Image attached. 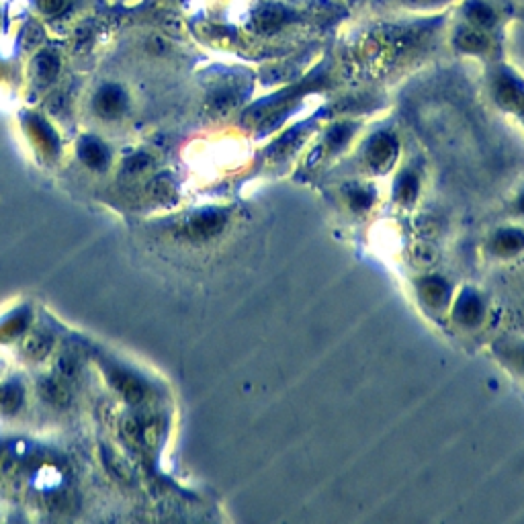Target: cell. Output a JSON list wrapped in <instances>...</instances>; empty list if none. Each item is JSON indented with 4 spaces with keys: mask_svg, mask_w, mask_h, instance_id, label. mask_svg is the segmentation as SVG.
Wrapping results in <instances>:
<instances>
[{
    "mask_svg": "<svg viewBox=\"0 0 524 524\" xmlns=\"http://www.w3.org/2000/svg\"><path fill=\"white\" fill-rule=\"evenodd\" d=\"M111 383H113V388L117 390V392L121 393L130 403H137V401H141L143 399V385H141V381L139 379H135L131 373L128 371H123V369H115V371H111Z\"/></svg>",
    "mask_w": 524,
    "mask_h": 524,
    "instance_id": "1",
    "label": "cell"
},
{
    "mask_svg": "<svg viewBox=\"0 0 524 524\" xmlns=\"http://www.w3.org/2000/svg\"><path fill=\"white\" fill-rule=\"evenodd\" d=\"M39 393L43 395L45 401H49V403L56 405V407H64V405H68V401H70V395H68L66 385H64L60 379H53V377L41 379V383H39Z\"/></svg>",
    "mask_w": 524,
    "mask_h": 524,
    "instance_id": "2",
    "label": "cell"
},
{
    "mask_svg": "<svg viewBox=\"0 0 524 524\" xmlns=\"http://www.w3.org/2000/svg\"><path fill=\"white\" fill-rule=\"evenodd\" d=\"M385 6L399 8V10H414V12H426V10H438L453 0H381Z\"/></svg>",
    "mask_w": 524,
    "mask_h": 524,
    "instance_id": "3",
    "label": "cell"
},
{
    "mask_svg": "<svg viewBox=\"0 0 524 524\" xmlns=\"http://www.w3.org/2000/svg\"><path fill=\"white\" fill-rule=\"evenodd\" d=\"M103 463H105V467H107L117 479H121V481H130L131 479L130 467H128L126 461H123L115 451H111L109 446H103Z\"/></svg>",
    "mask_w": 524,
    "mask_h": 524,
    "instance_id": "4",
    "label": "cell"
},
{
    "mask_svg": "<svg viewBox=\"0 0 524 524\" xmlns=\"http://www.w3.org/2000/svg\"><path fill=\"white\" fill-rule=\"evenodd\" d=\"M49 348H51V338L43 332H35L25 342V353L31 359H43L49 353Z\"/></svg>",
    "mask_w": 524,
    "mask_h": 524,
    "instance_id": "5",
    "label": "cell"
},
{
    "mask_svg": "<svg viewBox=\"0 0 524 524\" xmlns=\"http://www.w3.org/2000/svg\"><path fill=\"white\" fill-rule=\"evenodd\" d=\"M23 403V390L16 383H8L0 390V409L6 414L16 412Z\"/></svg>",
    "mask_w": 524,
    "mask_h": 524,
    "instance_id": "6",
    "label": "cell"
},
{
    "mask_svg": "<svg viewBox=\"0 0 524 524\" xmlns=\"http://www.w3.org/2000/svg\"><path fill=\"white\" fill-rule=\"evenodd\" d=\"M121 99L117 97V93L113 88H107L101 93L99 101H97V109L105 115V117H113L115 113H119V107H121Z\"/></svg>",
    "mask_w": 524,
    "mask_h": 524,
    "instance_id": "7",
    "label": "cell"
},
{
    "mask_svg": "<svg viewBox=\"0 0 524 524\" xmlns=\"http://www.w3.org/2000/svg\"><path fill=\"white\" fill-rule=\"evenodd\" d=\"M80 154H82V158L86 160V164H91V166H95V168H99V166L103 168L105 162H107V154H105L103 145H101V143H95V141H86V143L82 145Z\"/></svg>",
    "mask_w": 524,
    "mask_h": 524,
    "instance_id": "8",
    "label": "cell"
},
{
    "mask_svg": "<svg viewBox=\"0 0 524 524\" xmlns=\"http://www.w3.org/2000/svg\"><path fill=\"white\" fill-rule=\"evenodd\" d=\"M35 72L41 80H51L58 72V60L53 53H41L35 60Z\"/></svg>",
    "mask_w": 524,
    "mask_h": 524,
    "instance_id": "9",
    "label": "cell"
},
{
    "mask_svg": "<svg viewBox=\"0 0 524 524\" xmlns=\"http://www.w3.org/2000/svg\"><path fill=\"white\" fill-rule=\"evenodd\" d=\"M78 371H80V365L74 357L66 355L58 361V375L64 379V381H74L78 377Z\"/></svg>",
    "mask_w": 524,
    "mask_h": 524,
    "instance_id": "10",
    "label": "cell"
},
{
    "mask_svg": "<svg viewBox=\"0 0 524 524\" xmlns=\"http://www.w3.org/2000/svg\"><path fill=\"white\" fill-rule=\"evenodd\" d=\"M215 228H217L215 215H197V217L191 222V226H189V230H191L193 234H197V236L211 234V232H215Z\"/></svg>",
    "mask_w": 524,
    "mask_h": 524,
    "instance_id": "11",
    "label": "cell"
},
{
    "mask_svg": "<svg viewBox=\"0 0 524 524\" xmlns=\"http://www.w3.org/2000/svg\"><path fill=\"white\" fill-rule=\"evenodd\" d=\"M150 193H152V197H156V199H164V197H168V195L172 193V184H170V180H166L164 176H160V178H156V180L150 184Z\"/></svg>",
    "mask_w": 524,
    "mask_h": 524,
    "instance_id": "12",
    "label": "cell"
},
{
    "mask_svg": "<svg viewBox=\"0 0 524 524\" xmlns=\"http://www.w3.org/2000/svg\"><path fill=\"white\" fill-rule=\"evenodd\" d=\"M37 4L45 10V12H56L62 8L64 0H37Z\"/></svg>",
    "mask_w": 524,
    "mask_h": 524,
    "instance_id": "13",
    "label": "cell"
},
{
    "mask_svg": "<svg viewBox=\"0 0 524 524\" xmlns=\"http://www.w3.org/2000/svg\"><path fill=\"white\" fill-rule=\"evenodd\" d=\"M348 2H361V0H348Z\"/></svg>",
    "mask_w": 524,
    "mask_h": 524,
    "instance_id": "14",
    "label": "cell"
}]
</instances>
